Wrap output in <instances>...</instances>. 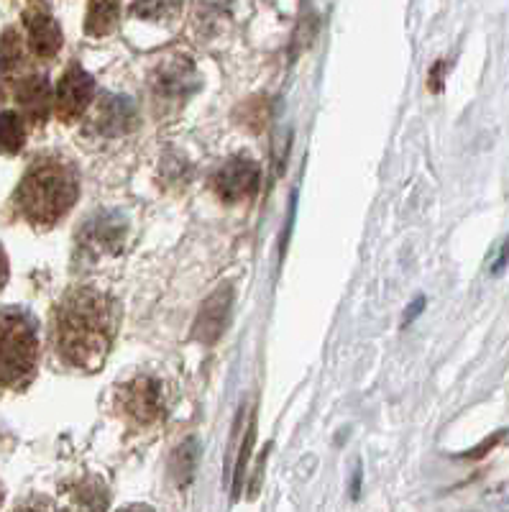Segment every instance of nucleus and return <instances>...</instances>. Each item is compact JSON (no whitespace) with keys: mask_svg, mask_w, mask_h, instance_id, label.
I'll return each instance as SVG.
<instances>
[{"mask_svg":"<svg viewBox=\"0 0 509 512\" xmlns=\"http://www.w3.org/2000/svg\"><path fill=\"white\" fill-rule=\"evenodd\" d=\"M8 280V264H6V251L0 249V287L6 285Z\"/></svg>","mask_w":509,"mask_h":512,"instance_id":"20","label":"nucleus"},{"mask_svg":"<svg viewBox=\"0 0 509 512\" xmlns=\"http://www.w3.org/2000/svg\"><path fill=\"white\" fill-rule=\"evenodd\" d=\"M16 512H39V510H29V507H26V510H16Z\"/></svg>","mask_w":509,"mask_h":512,"instance_id":"22","label":"nucleus"},{"mask_svg":"<svg viewBox=\"0 0 509 512\" xmlns=\"http://www.w3.org/2000/svg\"><path fill=\"white\" fill-rule=\"evenodd\" d=\"M131 8L139 18H169L180 11V0H134Z\"/></svg>","mask_w":509,"mask_h":512,"instance_id":"17","label":"nucleus"},{"mask_svg":"<svg viewBox=\"0 0 509 512\" xmlns=\"http://www.w3.org/2000/svg\"><path fill=\"white\" fill-rule=\"evenodd\" d=\"M197 461H200V443L197 438H187L177 446V451L172 454V461H169V472H172L174 484L180 489H185L187 484L192 482L197 472Z\"/></svg>","mask_w":509,"mask_h":512,"instance_id":"15","label":"nucleus"},{"mask_svg":"<svg viewBox=\"0 0 509 512\" xmlns=\"http://www.w3.org/2000/svg\"><path fill=\"white\" fill-rule=\"evenodd\" d=\"M18 105L34 121H47L49 105H52V85L44 75H29L16 90Z\"/></svg>","mask_w":509,"mask_h":512,"instance_id":"10","label":"nucleus"},{"mask_svg":"<svg viewBox=\"0 0 509 512\" xmlns=\"http://www.w3.org/2000/svg\"><path fill=\"white\" fill-rule=\"evenodd\" d=\"M121 18V0H90L87 3L85 31L95 39L108 36L118 26Z\"/></svg>","mask_w":509,"mask_h":512,"instance_id":"14","label":"nucleus"},{"mask_svg":"<svg viewBox=\"0 0 509 512\" xmlns=\"http://www.w3.org/2000/svg\"><path fill=\"white\" fill-rule=\"evenodd\" d=\"M26 31H29V49L39 59H52L62 49V29L47 11L26 13Z\"/></svg>","mask_w":509,"mask_h":512,"instance_id":"9","label":"nucleus"},{"mask_svg":"<svg viewBox=\"0 0 509 512\" xmlns=\"http://www.w3.org/2000/svg\"><path fill=\"white\" fill-rule=\"evenodd\" d=\"M26 128L16 113H0V154H18L24 149Z\"/></svg>","mask_w":509,"mask_h":512,"instance_id":"16","label":"nucleus"},{"mask_svg":"<svg viewBox=\"0 0 509 512\" xmlns=\"http://www.w3.org/2000/svg\"><path fill=\"white\" fill-rule=\"evenodd\" d=\"M195 70L187 59H169L154 72L151 88H154V98L157 103L164 105H182L195 90Z\"/></svg>","mask_w":509,"mask_h":512,"instance_id":"7","label":"nucleus"},{"mask_svg":"<svg viewBox=\"0 0 509 512\" xmlns=\"http://www.w3.org/2000/svg\"><path fill=\"white\" fill-rule=\"evenodd\" d=\"M118 512H154V510H151L149 505H128V507H123V510H118Z\"/></svg>","mask_w":509,"mask_h":512,"instance_id":"21","label":"nucleus"},{"mask_svg":"<svg viewBox=\"0 0 509 512\" xmlns=\"http://www.w3.org/2000/svg\"><path fill=\"white\" fill-rule=\"evenodd\" d=\"M231 303H233V290L228 285L218 287L213 295L208 297L195 318V328H192V338L205 346H213L228 326L231 318Z\"/></svg>","mask_w":509,"mask_h":512,"instance_id":"8","label":"nucleus"},{"mask_svg":"<svg viewBox=\"0 0 509 512\" xmlns=\"http://www.w3.org/2000/svg\"><path fill=\"white\" fill-rule=\"evenodd\" d=\"M116 405L126 418L149 425L164 413V390L157 379L134 377L123 382L116 392Z\"/></svg>","mask_w":509,"mask_h":512,"instance_id":"4","label":"nucleus"},{"mask_svg":"<svg viewBox=\"0 0 509 512\" xmlns=\"http://www.w3.org/2000/svg\"><path fill=\"white\" fill-rule=\"evenodd\" d=\"M39 359L36 331L21 313L0 315V387L29 382Z\"/></svg>","mask_w":509,"mask_h":512,"instance_id":"3","label":"nucleus"},{"mask_svg":"<svg viewBox=\"0 0 509 512\" xmlns=\"http://www.w3.org/2000/svg\"><path fill=\"white\" fill-rule=\"evenodd\" d=\"M267 456H269V446L261 451L259 456V464H256V472H254V479L249 482V500H256V495H259V489H261V482H264V464H267Z\"/></svg>","mask_w":509,"mask_h":512,"instance_id":"19","label":"nucleus"},{"mask_svg":"<svg viewBox=\"0 0 509 512\" xmlns=\"http://www.w3.org/2000/svg\"><path fill=\"white\" fill-rule=\"evenodd\" d=\"M123 233H126V226L121 223V218H95V221L87 226L82 244H85L87 249H98L100 254H103V251L118 249V246H121Z\"/></svg>","mask_w":509,"mask_h":512,"instance_id":"13","label":"nucleus"},{"mask_svg":"<svg viewBox=\"0 0 509 512\" xmlns=\"http://www.w3.org/2000/svg\"><path fill=\"white\" fill-rule=\"evenodd\" d=\"M95 82L82 67L72 64L70 70L64 72L57 88V113L62 121H77L87 111V105L93 103Z\"/></svg>","mask_w":509,"mask_h":512,"instance_id":"6","label":"nucleus"},{"mask_svg":"<svg viewBox=\"0 0 509 512\" xmlns=\"http://www.w3.org/2000/svg\"><path fill=\"white\" fill-rule=\"evenodd\" d=\"M77 192H80V185H77V175L70 164L57 162V159H41L18 185L16 205L26 221L49 228L70 213Z\"/></svg>","mask_w":509,"mask_h":512,"instance_id":"2","label":"nucleus"},{"mask_svg":"<svg viewBox=\"0 0 509 512\" xmlns=\"http://www.w3.org/2000/svg\"><path fill=\"white\" fill-rule=\"evenodd\" d=\"M134 123H136V108L134 103L126 98H110L108 103L100 105L98 116H95V128H98V134L108 136V139L131 131Z\"/></svg>","mask_w":509,"mask_h":512,"instance_id":"11","label":"nucleus"},{"mask_svg":"<svg viewBox=\"0 0 509 512\" xmlns=\"http://www.w3.org/2000/svg\"><path fill=\"white\" fill-rule=\"evenodd\" d=\"M108 507V489L100 479H82L80 484L67 489V512H105Z\"/></svg>","mask_w":509,"mask_h":512,"instance_id":"12","label":"nucleus"},{"mask_svg":"<svg viewBox=\"0 0 509 512\" xmlns=\"http://www.w3.org/2000/svg\"><path fill=\"white\" fill-rule=\"evenodd\" d=\"M254 441H256V423L251 420L249 431H246V438H243V443H241V454H238L236 477H233V497L241 495L243 479H246V464H249V456H251V448H254Z\"/></svg>","mask_w":509,"mask_h":512,"instance_id":"18","label":"nucleus"},{"mask_svg":"<svg viewBox=\"0 0 509 512\" xmlns=\"http://www.w3.org/2000/svg\"><path fill=\"white\" fill-rule=\"evenodd\" d=\"M118 331V305L93 287H77L54 310L52 338L59 359L82 372H95Z\"/></svg>","mask_w":509,"mask_h":512,"instance_id":"1","label":"nucleus"},{"mask_svg":"<svg viewBox=\"0 0 509 512\" xmlns=\"http://www.w3.org/2000/svg\"><path fill=\"white\" fill-rule=\"evenodd\" d=\"M259 180L261 167L254 159H228L213 175V192L223 203H243V200L254 198L259 190Z\"/></svg>","mask_w":509,"mask_h":512,"instance_id":"5","label":"nucleus"}]
</instances>
